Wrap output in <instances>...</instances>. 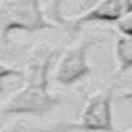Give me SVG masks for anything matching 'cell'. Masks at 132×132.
Listing matches in <instances>:
<instances>
[{"mask_svg": "<svg viewBox=\"0 0 132 132\" xmlns=\"http://www.w3.org/2000/svg\"><path fill=\"white\" fill-rule=\"evenodd\" d=\"M56 50L41 43L31 51L27 64V84L8 97L2 107L3 116H43L60 104V99L50 93V69Z\"/></svg>", "mask_w": 132, "mask_h": 132, "instance_id": "6da1fadb", "label": "cell"}, {"mask_svg": "<svg viewBox=\"0 0 132 132\" xmlns=\"http://www.w3.org/2000/svg\"><path fill=\"white\" fill-rule=\"evenodd\" d=\"M53 28L45 18L40 0H2L0 2V41L5 43L12 31L36 33Z\"/></svg>", "mask_w": 132, "mask_h": 132, "instance_id": "7a4b0ae2", "label": "cell"}, {"mask_svg": "<svg viewBox=\"0 0 132 132\" xmlns=\"http://www.w3.org/2000/svg\"><path fill=\"white\" fill-rule=\"evenodd\" d=\"M97 41V38L81 40L64 50L55 69V79L58 84L73 86L89 76L91 66L88 63V51Z\"/></svg>", "mask_w": 132, "mask_h": 132, "instance_id": "3957f363", "label": "cell"}, {"mask_svg": "<svg viewBox=\"0 0 132 132\" xmlns=\"http://www.w3.org/2000/svg\"><path fill=\"white\" fill-rule=\"evenodd\" d=\"M112 99L114 88L96 91L81 112L78 124H64L66 129H82V130H112Z\"/></svg>", "mask_w": 132, "mask_h": 132, "instance_id": "277c9868", "label": "cell"}, {"mask_svg": "<svg viewBox=\"0 0 132 132\" xmlns=\"http://www.w3.org/2000/svg\"><path fill=\"white\" fill-rule=\"evenodd\" d=\"M132 12V0H99L96 5H93L89 10L82 13L71 16V18H61L56 16V20L71 31H78L82 25L94 23V22H117L121 16Z\"/></svg>", "mask_w": 132, "mask_h": 132, "instance_id": "5b68a950", "label": "cell"}, {"mask_svg": "<svg viewBox=\"0 0 132 132\" xmlns=\"http://www.w3.org/2000/svg\"><path fill=\"white\" fill-rule=\"evenodd\" d=\"M116 60L117 74H124L132 69V36L121 35L116 38Z\"/></svg>", "mask_w": 132, "mask_h": 132, "instance_id": "8992f818", "label": "cell"}, {"mask_svg": "<svg viewBox=\"0 0 132 132\" xmlns=\"http://www.w3.org/2000/svg\"><path fill=\"white\" fill-rule=\"evenodd\" d=\"M116 27H117V30L122 33V35H127V36H132V12L129 13H126L124 16L116 22Z\"/></svg>", "mask_w": 132, "mask_h": 132, "instance_id": "52a82bcc", "label": "cell"}, {"mask_svg": "<svg viewBox=\"0 0 132 132\" xmlns=\"http://www.w3.org/2000/svg\"><path fill=\"white\" fill-rule=\"evenodd\" d=\"M20 76H25V71H22L18 68H13V66L0 63V81L7 79V78H20Z\"/></svg>", "mask_w": 132, "mask_h": 132, "instance_id": "ba28073f", "label": "cell"}, {"mask_svg": "<svg viewBox=\"0 0 132 132\" xmlns=\"http://www.w3.org/2000/svg\"><path fill=\"white\" fill-rule=\"evenodd\" d=\"M119 99H122V101H132V91H127V93L119 94Z\"/></svg>", "mask_w": 132, "mask_h": 132, "instance_id": "9c48e42d", "label": "cell"}, {"mask_svg": "<svg viewBox=\"0 0 132 132\" xmlns=\"http://www.w3.org/2000/svg\"><path fill=\"white\" fill-rule=\"evenodd\" d=\"M2 91H3V86H2V84H0V93H2Z\"/></svg>", "mask_w": 132, "mask_h": 132, "instance_id": "30bf717a", "label": "cell"}]
</instances>
